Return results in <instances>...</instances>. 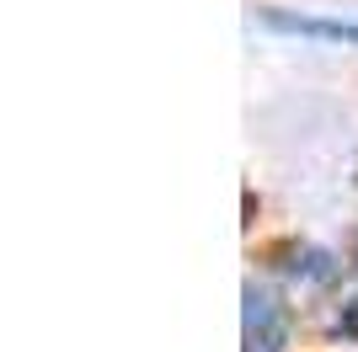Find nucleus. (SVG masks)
Segmentation results:
<instances>
[{"instance_id":"1","label":"nucleus","mask_w":358,"mask_h":352,"mask_svg":"<svg viewBox=\"0 0 358 352\" xmlns=\"http://www.w3.org/2000/svg\"><path fill=\"white\" fill-rule=\"evenodd\" d=\"M289 342V315L278 305V293L268 288H246V347L252 352H284Z\"/></svg>"},{"instance_id":"2","label":"nucleus","mask_w":358,"mask_h":352,"mask_svg":"<svg viewBox=\"0 0 358 352\" xmlns=\"http://www.w3.org/2000/svg\"><path fill=\"white\" fill-rule=\"evenodd\" d=\"M262 27L294 32V38H327V43L358 48V22H331V16H294V11H262Z\"/></svg>"}]
</instances>
